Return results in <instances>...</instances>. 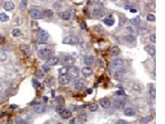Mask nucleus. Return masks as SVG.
<instances>
[{"mask_svg":"<svg viewBox=\"0 0 165 124\" xmlns=\"http://www.w3.org/2000/svg\"><path fill=\"white\" fill-rule=\"evenodd\" d=\"M74 57L70 54H66L63 55L60 60H59V64H62L63 67H69V66H72L73 63H74Z\"/></svg>","mask_w":165,"mask_h":124,"instance_id":"f257e3e1","label":"nucleus"},{"mask_svg":"<svg viewBox=\"0 0 165 124\" xmlns=\"http://www.w3.org/2000/svg\"><path fill=\"white\" fill-rule=\"evenodd\" d=\"M63 44H68V45H77L81 43V39L78 36H67L62 40Z\"/></svg>","mask_w":165,"mask_h":124,"instance_id":"f03ea898","label":"nucleus"},{"mask_svg":"<svg viewBox=\"0 0 165 124\" xmlns=\"http://www.w3.org/2000/svg\"><path fill=\"white\" fill-rule=\"evenodd\" d=\"M52 53H53V50H52L51 48L45 47V48H42L41 50L38 51V56H39L40 58H42V60H48L50 56H51Z\"/></svg>","mask_w":165,"mask_h":124,"instance_id":"7ed1b4c3","label":"nucleus"},{"mask_svg":"<svg viewBox=\"0 0 165 124\" xmlns=\"http://www.w3.org/2000/svg\"><path fill=\"white\" fill-rule=\"evenodd\" d=\"M126 73H128V70H126V69H124V68H119V70H117V71L114 73V78H115V80L121 81V80L125 77Z\"/></svg>","mask_w":165,"mask_h":124,"instance_id":"20e7f679","label":"nucleus"},{"mask_svg":"<svg viewBox=\"0 0 165 124\" xmlns=\"http://www.w3.org/2000/svg\"><path fill=\"white\" fill-rule=\"evenodd\" d=\"M67 74H68V76L70 77V79H71V78L76 79V78H78L79 75H80V70H79L78 67L72 66V67H70V68L68 69V73H67Z\"/></svg>","mask_w":165,"mask_h":124,"instance_id":"39448f33","label":"nucleus"},{"mask_svg":"<svg viewBox=\"0 0 165 124\" xmlns=\"http://www.w3.org/2000/svg\"><path fill=\"white\" fill-rule=\"evenodd\" d=\"M38 35H39V40L41 42H46L48 39H49V34L46 30L44 29H40L39 32H38Z\"/></svg>","mask_w":165,"mask_h":124,"instance_id":"423d86ee","label":"nucleus"},{"mask_svg":"<svg viewBox=\"0 0 165 124\" xmlns=\"http://www.w3.org/2000/svg\"><path fill=\"white\" fill-rule=\"evenodd\" d=\"M113 105H114V108L116 110H122L125 106V101L122 99H116V100H114Z\"/></svg>","mask_w":165,"mask_h":124,"instance_id":"0eeeda50","label":"nucleus"},{"mask_svg":"<svg viewBox=\"0 0 165 124\" xmlns=\"http://www.w3.org/2000/svg\"><path fill=\"white\" fill-rule=\"evenodd\" d=\"M30 16H31V18H34V19H40V18H42L44 16H43V12H41L40 10H38V9H32L31 11H30Z\"/></svg>","mask_w":165,"mask_h":124,"instance_id":"6e6552de","label":"nucleus"},{"mask_svg":"<svg viewBox=\"0 0 165 124\" xmlns=\"http://www.w3.org/2000/svg\"><path fill=\"white\" fill-rule=\"evenodd\" d=\"M70 81V77L66 74V75H59L58 77V82L62 85H65V84H68Z\"/></svg>","mask_w":165,"mask_h":124,"instance_id":"1a4fd4ad","label":"nucleus"},{"mask_svg":"<svg viewBox=\"0 0 165 124\" xmlns=\"http://www.w3.org/2000/svg\"><path fill=\"white\" fill-rule=\"evenodd\" d=\"M111 66H112L113 68H117V69L122 68V67L124 66V61H123L122 58H116V60H114V61L111 63Z\"/></svg>","mask_w":165,"mask_h":124,"instance_id":"9d476101","label":"nucleus"},{"mask_svg":"<svg viewBox=\"0 0 165 124\" xmlns=\"http://www.w3.org/2000/svg\"><path fill=\"white\" fill-rule=\"evenodd\" d=\"M100 106L102 107L103 109H109L110 106H111V103H110V101H109V99H106V97H103V99H101L99 102Z\"/></svg>","mask_w":165,"mask_h":124,"instance_id":"9b49d317","label":"nucleus"},{"mask_svg":"<svg viewBox=\"0 0 165 124\" xmlns=\"http://www.w3.org/2000/svg\"><path fill=\"white\" fill-rule=\"evenodd\" d=\"M85 87H86V83L84 81H82V80H78V81H76L73 83V88L76 90H82Z\"/></svg>","mask_w":165,"mask_h":124,"instance_id":"f8f14e48","label":"nucleus"},{"mask_svg":"<svg viewBox=\"0 0 165 124\" xmlns=\"http://www.w3.org/2000/svg\"><path fill=\"white\" fill-rule=\"evenodd\" d=\"M82 60H84V63H85L86 65H88L89 67H90V65L94 64V57H93L92 55H90V54H86V55H84Z\"/></svg>","mask_w":165,"mask_h":124,"instance_id":"ddd939ff","label":"nucleus"},{"mask_svg":"<svg viewBox=\"0 0 165 124\" xmlns=\"http://www.w3.org/2000/svg\"><path fill=\"white\" fill-rule=\"evenodd\" d=\"M47 65L48 66H56L57 64H59V58L57 57V56H50L49 58L47 60Z\"/></svg>","mask_w":165,"mask_h":124,"instance_id":"4468645a","label":"nucleus"},{"mask_svg":"<svg viewBox=\"0 0 165 124\" xmlns=\"http://www.w3.org/2000/svg\"><path fill=\"white\" fill-rule=\"evenodd\" d=\"M33 111L37 114H42L46 111V107L44 105H36V106L33 108Z\"/></svg>","mask_w":165,"mask_h":124,"instance_id":"2eb2a0df","label":"nucleus"},{"mask_svg":"<svg viewBox=\"0 0 165 124\" xmlns=\"http://www.w3.org/2000/svg\"><path fill=\"white\" fill-rule=\"evenodd\" d=\"M104 11L102 10V9H94L93 11H92V16L94 17L95 18H101L104 17Z\"/></svg>","mask_w":165,"mask_h":124,"instance_id":"dca6fc26","label":"nucleus"},{"mask_svg":"<svg viewBox=\"0 0 165 124\" xmlns=\"http://www.w3.org/2000/svg\"><path fill=\"white\" fill-rule=\"evenodd\" d=\"M3 8H4L5 10L10 11V10H12V9L14 8V3H13L12 1H6V2L3 4Z\"/></svg>","mask_w":165,"mask_h":124,"instance_id":"f3484780","label":"nucleus"},{"mask_svg":"<svg viewBox=\"0 0 165 124\" xmlns=\"http://www.w3.org/2000/svg\"><path fill=\"white\" fill-rule=\"evenodd\" d=\"M123 114L125 116H128V117H132V116L136 115V112H134V110L132 108H125L123 110Z\"/></svg>","mask_w":165,"mask_h":124,"instance_id":"a211bd4d","label":"nucleus"},{"mask_svg":"<svg viewBox=\"0 0 165 124\" xmlns=\"http://www.w3.org/2000/svg\"><path fill=\"white\" fill-rule=\"evenodd\" d=\"M82 73L84 74V76L86 77H90L93 75V70L90 68V67H85L82 69Z\"/></svg>","mask_w":165,"mask_h":124,"instance_id":"6ab92c4d","label":"nucleus"},{"mask_svg":"<svg viewBox=\"0 0 165 124\" xmlns=\"http://www.w3.org/2000/svg\"><path fill=\"white\" fill-rule=\"evenodd\" d=\"M120 53V49L118 46H112L110 49V55L111 56H117Z\"/></svg>","mask_w":165,"mask_h":124,"instance_id":"aec40b11","label":"nucleus"},{"mask_svg":"<svg viewBox=\"0 0 165 124\" xmlns=\"http://www.w3.org/2000/svg\"><path fill=\"white\" fill-rule=\"evenodd\" d=\"M19 48H20V50H21L22 53H26V54L30 53V51H31V47H30L29 44H21V45L19 46Z\"/></svg>","mask_w":165,"mask_h":124,"instance_id":"412c9836","label":"nucleus"},{"mask_svg":"<svg viewBox=\"0 0 165 124\" xmlns=\"http://www.w3.org/2000/svg\"><path fill=\"white\" fill-rule=\"evenodd\" d=\"M60 116H61V118H63V119H68V118L71 117V111L64 109L63 112L60 114Z\"/></svg>","mask_w":165,"mask_h":124,"instance_id":"4be33fe9","label":"nucleus"},{"mask_svg":"<svg viewBox=\"0 0 165 124\" xmlns=\"http://www.w3.org/2000/svg\"><path fill=\"white\" fill-rule=\"evenodd\" d=\"M123 39H124V41L128 42V43H134V42H136V37L133 35H132V34L126 35Z\"/></svg>","mask_w":165,"mask_h":124,"instance_id":"5701e85b","label":"nucleus"},{"mask_svg":"<svg viewBox=\"0 0 165 124\" xmlns=\"http://www.w3.org/2000/svg\"><path fill=\"white\" fill-rule=\"evenodd\" d=\"M152 120H153V116L148 115V116H146V117H144V118H142L140 120V124H147L149 122H151Z\"/></svg>","mask_w":165,"mask_h":124,"instance_id":"b1692460","label":"nucleus"},{"mask_svg":"<svg viewBox=\"0 0 165 124\" xmlns=\"http://www.w3.org/2000/svg\"><path fill=\"white\" fill-rule=\"evenodd\" d=\"M144 49L147 51V53L150 54V55H152V56H154L155 55V48L153 47V46H150V45H146L145 47H144Z\"/></svg>","mask_w":165,"mask_h":124,"instance_id":"393cba45","label":"nucleus"},{"mask_svg":"<svg viewBox=\"0 0 165 124\" xmlns=\"http://www.w3.org/2000/svg\"><path fill=\"white\" fill-rule=\"evenodd\" d=\"M71 17V14L69 11H63V12H60V18H62L63 21H68Z\"/></svg>","mask_w":165,"mask_h":124,"instance_id":"a878e982","label":"nucleus"},{"mask_svg":"<svg viewBox=\"0 0 165 124\" xmlns=\"http://www.w3.org/2000/svg\"><path fill=\"white\" fill-rule=\"evenodd\" d=\"M78 120L81 122V123H87V121H88V117H87V115L86 114H80L79 116H78Z\"/></svg>","mask_w":165,"mask_h":124,"instance_id":"bb28decb","label":"nucleus"},{"mask_svg":"<svg viewBox=\"0 0 165 124\" xmlns=\"http://www.w3.org/2000/svg\"><path fill=\"white\" fill-rule=\"evenodd\" d=\"M104 24H105L106 26H108V27H112V26L114 25V19H113V18H111V17L106 18L105 19H104Z\"/></svg>","mask_w":165,"mask_h":124,"instance_id":"cd10ccee","label":"nucleus"},{"mask_svg":"<svg viewBox=\"0 0 165 124\" xmlns=\"http://www.w3.org/2000/svg\"><path fill=\"white\" fill-rule=\"evenodd\" d=\"M9 21V17L8 15L4 14V12H0V22L1 23H6Z\"/></svg>","mask_w":165,"mask_h":124,"instance_id":"c85d7f7f","label":"nucleus"},{"mask_svg":"<svg viewBox=\"0 0 165 124\" xmlns=\"http://www.w3.org/2000/svg\"><path fill=\"white\" fill-rule=\"evenodd\" d=\"M132 88L133 89L134 91H141V90L143 89V85H142V84H139L138 82H134V83H132Z\"/></svg>","mask_w":165,"mask_h":124,"instance_id":"c756f323","label":"nucleus"},{"mask_svg":"<svg viewBox=\"0 0 165 124\" xmlns=\"http://www.w3.org/2000/svg\"><path fill=\"white\" fill-rule=\"evenodd\" d=\"M43 16L46 17V18H52L54 16V12L52 9H45L44 12H43Z\"/></svg>","mask_w":165,"mask_h":124,"instance_id":"7c9ffc66","label":"nucleus"},{"mask_svg":"<svg viewBox=\"0 0 165 124\" xmlns=\"http://www.w3.org/2000/svg\"><path fill=\"white\" fill-rule=\"evenodd\" d=\"M20 34H21V31H20L19 28H14L11 31V35L13 37H18V36H20Z\"/></svg>","mask_w":165,"mask_h":124,"instance_id":"2f4dec72","label":"nucleus"},{"mask_svg":"<svg viewBox=\"0 0 165 124\" xmlns=\"http://www.w3.org/2000/svg\"><path fill=\"white\" fill-rule=\"evenodd\" d=\"M27 4H28V0H21L20 3H19V9L25 10L27 8Z\"/></svg>","mask_w":165,"mask_h":124,"instance_id":"473e14b6","label":"nucleus"},{"mask_svg":"<svg viewBox=\"0 0 165 124\" xmlns=\"http://www.w3.org/2000/svg\"><path fill=\"white\" fill-rule=\"evenodd\" d=\"M68 67H62V68H60L59 70H58V73H59V75H66L67 73H68Z\"/></svg>","mask_w":165,"mask_h":124,"instance_id":"72a5a7b5","label":"nucleus"},{"mask_svg":"<svg viewBox=\"0 0 165 124\" xmlns=\"http://www.w3.org/2000/svg\"><path fill=\"white\" fill-rule=\"evenodd\" d=\"M140 23H141L140 17H136L133 18H131V24H132V25H139Z\"/></svg>","mask_w":165,"mask_h":124,"instance_id":"f704fd0d","label":"nucleus"},{"mask_svg":"<svg viewBox=\"0 0 165 124\" xmlns=\"http://www.w3.org/2000/svg\"><path fill=\"white\" fill-rule=\"evenodd\" d=\"M150 95H151L152 99H155V96H156V90H155V87L152 84H151V87H150Z\"/></svg>","mask_w":165,"mask_h":124,"instance_id":"c9c22d12","label":"nucleus"},{"mask_svg":"<svg viewBox=\"0 0 165 124\" xmlns=\"http://www.w3.org/2000/svg\"><path fill=\"white\" fill-rule=\"evenodd\" d=\"M89 110H90V112H96V111H98V105L97 104H91L89 106Z\"/></svg>","mask_w":165,"mask_h":124,"instance_id":"e433bc0d","label":"nucleus"},{"mask_svg":"<svg viewBox=\"0 0 165 124\" xmlns=\"http://www.w3.org/2000/svg\"><path fill=\"white\" fill-rule=\"evenodd\" d=\"M42 71L44 72V73H49V72L51 71V68H50V66H48L47 64L42 65Z\"/></svg>","mask_w":165,"mask_h":124,"instance_id":"4c0bfd02","label":"nucleus"},{"mask_svg":"<svg viewBox=\"0 0 165 124\" xmlns=\"http://www.w3.org/2000/svg\"><path fill=\"white\" fill-rule=\"evenodd\" d=\"M7 60V54L4 51H0V62H5Z\"/></svg>","mask_w":165,"mask_h":124,"instance_id":"58836bf2","label":"nucleus"},{"mask_svg":"<svg viewBox=\"0 0 165 124\" xmlns=\"http://www.w3.org/2000/svg\"><path fill=\"white\" fill-rule=\"evenodd\" d=\"M63 110H64L63 105H58V106L55 108V111H56V113H58V114H61V113L63 112Z\"/></svg>","mask_w":165,"mask_h":124,"instance_id":"ea45409f","label":"nucleus"},{"mask_svg":"<svg viewBox=\"0 0 165 124\" xmlns=\"http://www.w3.org/2000/svg\"><path fill=\"white\" fill-rule=\"evenodd\" d=\"M12 124H27V122H26V120H24V119L17 118V119H14V121H13Z\"/></svg>","mask_w":165,"mask_h":124,"instance_id":"a19ab883","label":"nucleus"},{"mask_svg":"<svg viewBox=\"0 0 165 124\" xmlns=\"http://www.w3.org/2000/svg\"><path fill=\"white\" fill-rule=\"evenodd\" d=\"M125 21H126V18L123 16V17H119V26H123L125 24Z\"/></svg>","mask_w":165,"mask_h":124,"instance_id":"79ce46f5","label":"nucleus"},{"mask_svg":"<svg viewBox=\"0 0 165 124\" xmlns=\"http://www.w3.org/2000/svg\"><path fill=\"white\" fill-rule=\"evenodd\" d=\"M147 21L148 22H155V16L153 14H149L147 16Z\"/></svg>","mask_w":165,"mask_h":124,"instance_id":"37998d69","label":"nucleus"},{"mask_svg":"<svg viewBox=\"0 0 165 124\" xmlns=\"http://www.w3.org/2000/svg\"><path fill=\"white\" fill-rule=\"evenodd\" d=\"M56 102H57V104L62 105V104H64V99L62 96H57L56 97Z\"/></svg>","mask_w":165,"mask_h":124,"instance_id":"c03bdc74","label":"nucleus"},{"mask_svg":"<svg viewBox=\"0 0 165 124\" xmlns=\"http://www.w3.org/2000/svg\"><path fill=\"white\" fill-rule=\"evenodd\" d=\"M5 89H6V84L3 83V82H1V83H0V93H2Z\"/></svg>","mask_w":165,"mask_h":124,"instance_id":"a18cd8bd","label":"nucleus"},{"mask_svg":"<svg viewBox=\"0 0 165 124\" xmlns=\"http://www.w3.org/2000/svg\"><path fill=\"white\" fill-rule=\"evenodd\" d=\"M32 82H33L34 86H35V88H36V89L38 88V87H40V83H39V82H38L36 79H33V80H32Z\"/></svg>","mask_w":165,"mask_h":124,"instance_id":"49530a36","label":"nucleus"},{"mask_svg":"<svg viewBox=\"0 0 165 124\" xmlns=\"http://www.w3.org/2000/svg\"><path fill=\"white\" fill-rule=\"evenodd\" d=\"M14 23H16L17 25H21V24H22V18H16Z\"/></svg>","mask_w":165,"mask_h":124,"instance_id":"de8ad7c7","label":"nucleus"},{"mask_svg":"<svg viewBox=\"0 0 165 124\" xmlns=\"http://www.w3.org/2000/svg\"><path fill=\"white\" fill-rule=\"evenodd\" d=\"M115 124H129L128 121H125V120H122V119H120V120H117L115 122Z\"/></svg>","mask_w":165,"mask_h":124,"instance_id":"09e8293b","label":"nucleus"},{"mask_svg":"<svg viewBox=\"0 0 165 124\" xmlns=\"http://www.w3.org/2000/svg\"><path fill=\"white\" fill-rule=\"evenodd\" d=\"M116 94H117V95H125V92H124L123 89H121V90L116 91Z\"/></svg>","mask_w":165,"mask_h":124,"instance_id":"8fccbe9b","label":"nucleus"},{"mask_svg":"<svg viewBox=\"0 0 165 124\" xmlns=\"http://www.w3.org/2000/svg\"><path fill=\"white\" fill-rule=\"evenodd\" d=\"M150 41L151 42H155L156 41V35L155 34H152V35L150 36Z\"/></svg>","mask_w":165,"mask_h":124,"instance_id":"3c124183","label":"nucleus"},{"mask_svg":"<svg viewBox=\"0 0 165 124\" xmlns=\"http://www.w3.org/2000/svg\"><path fill=\"white\" fill-rule=\"evenodd\" d=\"M36 75H37V76H39V77H43V76H44V72L42 71H39V72H36Z\"/></svg>","mask_w":165,"mask_h":124,"instance_id":"603ef678","label":"nucleus"},{"mask_svg":"<svg viewBox=\"0 0 165 124\" xmlns=\"http://www.w3.org/2000/svg\"><path fill=\"white\" fill-rule=\"evenodd\" d=\"M81 28H82L85 31H87V27H86V24H85V22H82V23H81Z\"/></svg>","mask_w":165,"mask_h":124,"instance_id":"864d4df0","label":"nucleus"},{"mask_svg":"<svg viewBox=\"0 0 165 124\" xmlns=\"http://www.w3.org/2000/svg\"><path fill=\"white\" fill-rule=\"evenodd\" d=\"M5 42V38L3 36H0V43H4Z\"/></svg>","mask_w":165,"mask_h":124,"instance_id":"5fc2aeb1","label":"nucleus"},{"mask_svg":"<svg viewBox=\"0 0 165 124\" xmlns=\"http://www.w3.org/2000/svg\"><path fill=\"white\" fill-rule=\"evenodd\" d=\"M126 31H129V32L132 33V32H133V29H132V27H128V28H126Z\"/></svg>","mask_w":165,"mask_h":124,"instance_id":"6e6d98bb","label":"nucleus"},{"mask_svg":"<svg viewBox=\"0 0 165 124\" xmlns=\"http://www.w3.org/2000/svg\"><path fill=\"white\" fill-rule=\"evenodd\" d=\"M53 6H54L55 8H59V7H60V4H59V3H54Z\"/></svg>","mask_w":165,"mask_h":124,"instance_id":"4d7b16f0","label":"nucleus"},{"mask_svg":"<svg viewBox=\"0 0 165 124\" xmlns=\"http://www.w3.org/2000/svg\"><path fill=\"white\" fill-rule=\"evenodd\" d=\"M92 92H93V89H91V88L87 89V93H88V94H91Z\"/></svg>","mask_w":165,"mask_h":124,"instance_id":"13d9d810","label":"nucleus"},{"mask_svg":"<svg viewBox=\"0 0 165 124\" xmlns=\"http://www.w3.org/2000/svg\"><path fill=\"white\" fill-rule=\"evenodd\" d=\"M18 106L17 105H10V109H17Z\"/></svg>","mask_w":165,"mask_h":124,"instance_id":"bf43d9fd","label":"nucleus"},{"mask_svg":"<svg viewBox=\"0 0 165 124\" xmlns=\"http://www.w3.org/2000/svg\"><path fill=\"white\" fill-rule=\"evenodd\" d=\"M74 121H76V119H71V120L69 121V124H74Z\"/></svg>","mask_w":165,"mask_h":124,"instance_id":"052dcab7","label":"nucleus"},{"mask_svg":"<svg viewBox=\"0 0 165 124\" xmlns=\"http://www.w3.org/2000/svg\"><path fill=\"white\" fill-rule=\"evenodd\" d=\"M130 10H131V12H133V14H134V12H137V10H136V9H133V8H130Z\"/></svg>","mask_w":165,"mask_h":124,"instance_id":"680f3d73","label":"nucleus"},{"mask_svg":"<svg viewBox=\"0 0 165 124\" xmlns=\"http://www.w3.org/2000/svg\"><path fill=\"white\" fill-rule=\"evenodd\" d=\"M57 124H63V123H60V122H59V123H57Z\"/></svg>","mask_w":165,"mask_h":124,"instance_id":"e2e57ef3","label":"nucleus"},{"mask_svg":"<svg viewBox=\"0 0 165 124\" xmlns=\"http://www.w3.org/2000/svg\"><path fill=\"white\" fill-rule=\"evenodd\" d=\"M42 1H43V0H42Z\"/></svg>","mask_w":165,"mask_h":124,"instance_id":"0e129e2a","label":"nucleus"}]
</instances>
